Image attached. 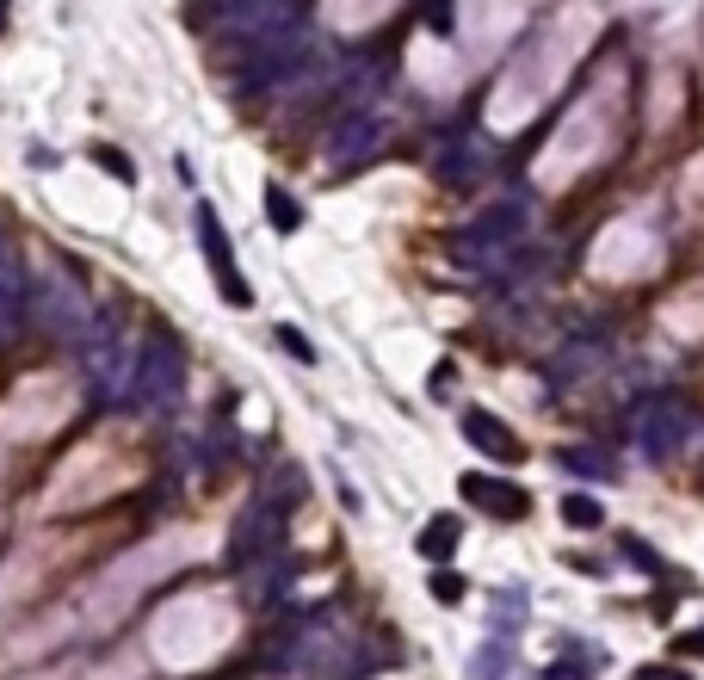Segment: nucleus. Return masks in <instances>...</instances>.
<instances>
[{
    "label": "nucleus",
    "instance_id": "obj_1",
    "mask_svg": "<svg viewBox=\"0 0 704 680\" xmlns=\"http://www.w3.org/2000/svg\"><path fill=\"white\" fill-rule=\"evenodd\" d=\"M130 396H137V409H142V414H167L173 402L186 396V347H180L167 328H161L149 347H142L137 390H130Z\"/></svg>",
    "mask_w": 704,
    "mask_h": 680
},
{
    "label": "nucleus",
    "instance_id": "obj_2",
    "mask_svg": "<svg viewBox=\"0 0 704 680\" xmlns=\"http://www.w3.org/2000/svg\"><path fill=\"white\" fill-rule=\"evenodd\" d=\"M686 440H692V409H686V402L656 396V402L637 414V445H642V458H673V452H680Z\"/></svg>",
    "mask_w": 704,
    "mask_h": 680
},
{
    "label": "nucleus",
    "instance_id": "obj_3",
    "mask_svg": "<svg viewBox=\"0 0 704 680\" xmlns=\"http://www.w3.org/2000/svg\"><path fill=\"white\" fill-rule=\"evenodd\" d=\"M192 217H198L204 267H210V279H217L223 303H235V310H248V303H253V291H248V279H241V272H235V260H229V236H223L217 211H210V205H198V211H192Z\"/></svg>",
    "mask_w": 704,
    "mask_h": 680
},
{
    "label": "nucleus",
    "instance_id": "obj_4",
    "mask_svg": "<svg viewBox=\"0 0 704 680\" xmlns=\"http://www.w3.org/2000/svg\"><path fill=\"white\" fill-rule=\"evenodd\" d=\"M526 229V198H501V205H488L483 217L469 223L464 236H457V260H476V253H495Z\"/></svg>",
    "mask_w": 704,
    "mask_h": 680
},
{
    "label": "nucleus",
    "instance_id": "obj_5",
    "mask_svg": "<svg viewBox=\"0 0 704 680\" xmlns=\"http://www.w3.org/2000/svg\"><path fill=\"white\" fill-rule=\"evenodd\" d=\"M32 303H37V291H32V279H25V260H19L13 248H0V347L25 328Z\"/></svg>",
    "mask_w": 704,
    "mask_h": 680
},
{
    "label": "nucleus",
    "instance_id": "obj_6",
    "mask_svg": "<svg viewBox=\"0 0 704 680\" xmlns=\"http://www.w3.org/2000/svg\"><path fill=\"white\" fill-rule=\"evenodd\" d=\"M279 520H284L279 501H253L248 514L235 520V544H229L235 563H260V557L272 551V538H279Z\"/></svg>",
    "mask_w": 704,
    "mask_h": 680
},
{
    "label": "nucleus",
    "instance_id": "obj_7",
    "mask_svg": "<svg viewBox=\"0 0 704 680\" xmlns=\"http://www.w3.org/2000/svg\"><path fill=\"white\" fill-rule=\"evenodd\" d=\"M80 316H87V291H80L75 279H63V272H50V285L37 291V322L56 334H75Z\"/></svg>",
    "mask_w": 704,
    "mask_h": 680
},
{
    "label": "nucleus",
    "instance_id": "obj_8",
    "mask_svg": "<svg viewBox=\"0 0 704 680\" xmlns=\"http://www.w3.org/2000/svg\"><path fill=\"white\" fill-rule=\"evenodd\" d=\"M464 495L483 507V514H495V520H526V514H532L526 489H519V483H507V476H476V471H469L464 476Z\"/></svg>",
    "mask_w": 704,
    "mask_h": 680
},
{
    "label": "nucleus",
    "instance_id": "obj_9",
    "mask_svg": "<svg viewBox=\"0 0 704 680\" xmlns=\"http://www.w3.org/2000/svg\"><path fill=\"white\" fill-rule=\"evenodd\" d=\"M464 440L476 445L483 458H501V464L526 452V445L513 440V428H507V421H495V414H488V409H469V414H464Z\"/></svg>",
    "mask_w": 704,
    "mask_h": 680
},
{
    "label": "nucleus",
    "instance_id": "obj_10",
    "mask_svg": "<svg viewBox=\"0 0 704 680\" xmlns=\"http://www.w3.org/2000/svg\"><path fill=\"white\" fill-rule=\"evenodd\" d=\"M377 143H383V118L353 111V118H340V130L328 137V161H359V155H371Z\"/></svg>",
    "mask_w": 704,
    "mask_h": 680
},
{
    "label": "nucleus",
    "instance_id": "obj_11",
    "mask_svg": "<svg viewBox=\"0 0 704 680\" xmlns=\"http://www.w3.org/2000/svg\"><path fill=\"white\" fill-rule=\"evenodd\" d=\"M457 538H464V526H457L452 514H438V520H426V526H421V538H414V551H421L426 563H452Z\"/></svg>",
    "mask_w": 704,
    "mask_h": 680
},
{
    "label": "nucleus",
    "instance_id": "obj_12",
    "mask_svg": "<svg viewBox=\"0 0 704 680\" xmlns=\"http://www.w3.org/2000/svg\"><path fill=\"white\" fill-rule=\"evenodd\" d=\"M507 668H513V644H501V637H495V644H483L476 656H469L464 674H469V680H501Z\"/></svg>",
    "mask_w": 704,
    "mask_h": 680
},
{
    "label": "nucleus",
    "instance_id": "obj_13",
    "mask_svg": "<svg viewBox=\"0 0 704 680\" xmlns=\"http://www.w3.org/2000/svg\"><path fill=\"white\" fill-rule=\"evenodd\" d=\"M267 223H272V229H284V236H291V229H297V223H303V205H297V198H291V192H284V186H267Z\"/></svg>",
    "mask_w": 704,
    "mask_h": 680
},
{
    "label": "nucleus",
    "instance_id": "obj_14",
    "mask_svg": "<svg viewBox=\"0 0 704 680\" xmlns=\"http://www.w3.org/2000/svg\"><path fill=\"white\" fill-rule=\"evenodd\" d=\"M563 471H575V476H599V483H606V476H618V464L599 458V452H581V445H568V452H563Z\"/></svg>",
    "mask_w": 704,
    "mask_h": 680
},
{
    "label": "nucleus",
    "instance_id": "obj_15",
    "mask_svg": "<svg viewBox=\"0 0 704 680\" xmlns=\"http://www.w3.org/2000/svg\"><path fill=\"white\" fill-rule=\"evenodd\" d=\"M599 668V649H575V656H563V662H550L544 680H587Z\"/></svg>",
    "mask_w": 704,
    "mask_h": 680
},
{
    "label": "nucleus",
    "instance_id": "obj_16",
    "mask_svg": "<svg viewBox=\"0 0 704 680\" xmlns=\"http://www.w3.org/2000/svg\"><path fill=\"white\" fill-rule=\"evenodd\" d=\"M563 520L587 532V526H599V520H606V507H599L594 495H568V501H563Z\"/></svg>",
    "mask_w": 704,
    "mask_h": 680
},
{
    "label": "nucleus",
    "instance_id": "obj_17",
    "mask_svg": "<svg viewBox=\"0 0 704 680\" xmlns=\"http://www.w3.org/2000/svg\"><path fill=\"white\" fill-rule=\"evenodd\" d=\"M476 161H483V149H445V155H438V180H469V168H476Z\"/></svg>",
    "mask_w": 704,
    "mask_h": 680
},
{
    "label": "nucleus",
    "instance_id": "obj_18",
    "mask_svg": "<svg viewBox=\"0 0 704 680\" xmlns=\"http://www.w3.org/2000/svg\"><path fill=\"white\" fill-rule=\"evenodd\" d=\"M272 347H284L297 365H315V347H310V334H303V328H284V322H279V328H272Z\"/></svg>",
    "mask_w": 704,
    "mask_h": 680
},
{
    "label": "nucleus",
    "instance_id": "obj_19",
    "mask_svg": "<svg viewBox=\"0 0 704 680\" xmlns=\"http://www.w3.org/2000/svg\"><path fill=\"white\" fill-rule=\"evenodd\" d=\"M433 601H438V606H457V601H464V582H457L452 570H438V575H433Z\"/></svg>",
    "mask_w": 704,
    "mask_h": 680
},
{
    "label": "nucleus",
    "instance_id": "obj_20",
    "mask_svg": "<svg viewBox=\"0 0 704 680\" xmlns=\"http://www.w3.org/2000/svg\"><path fill=\"white\" fill-rule=\"evenodd\" d=\"M519 618H526V601H519V594H501V601H495V625H519Z\"/></svg>",
    "mask_w": 704,
    "mask_h": 680
},
{
    "label": "nucleus",
    "instance_id": "obj_21",
    "mask_svg": "<svg viewBox=\"0 0 704 680\" xmlns=\"http://www.w3.org/2000/svg\"><path fill=\"white\" fill-rule=\"evenodd\" d=\"M94 161L106 168V174H118V180H137V168H130L124 155H111V149H94Z\"/></svg>",
    "mask_w": 704,
    "mask_h": 680
},
{
    "label": "nucleus",
    "instance_id": "obj_22",
    "mask_svg": "<svg viewBox=\"0 0 704 680\" xmlns=\"http://www.w3.org/2000/svg\"><path fill=\"white\" fill-rule=\"evenodd\" d=\"M625 563H637V570H649V575H656V570H661L656 557L642 551V538H625Z\"/></svg>",
    "mask_w": 704,
    "mask_h": 680
},
{
    "label": "nucleus",
    "instance_id": "obj_23",
    "mask_svg": "<svg viewBox=\"0 0 704 680\" xmlns=\"http://www.w3.org/2000/svg\"><path fill=\"white\" fill-rule=\"evenodd\" d=\"M637 680H686L680 668H637Z\"/></svg>",
    "mask_w": 704,
    "mask_h": 680
},
{
    "label": "nucleus",
    "instance_id": "obj_24",
    "mask_svg": "<svg viewBox=\"0 0 704 680\" xmlns=\"http://www.w3.org/2000/svg\"><path fill=\"white\" fill-rule=\"evenodd\" d=\"M680 649H686V656H704V625H698V632L680 637Z\"/></svg>",
    "mask_w": 704,
    "mask_h": 680
},
{
    "label": "nucleus",
    "instance_id": "obj_25",
    "mask_svg": "<svg viewBox=\"0 0 704 680\" xmlns=\"http://www.w3.org/2000/svg\"><path fill=\"white\" fill-rule=\"evenodd\" d=\"M0 19H7V13H0Z\"/></svg>",
    "mask_w": 704,
    "mask_h": 680
}]
</instances>
